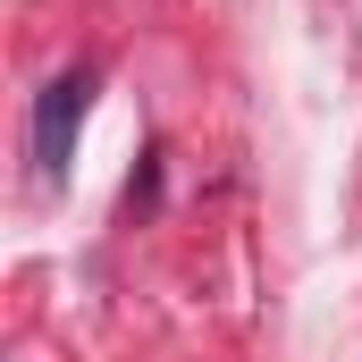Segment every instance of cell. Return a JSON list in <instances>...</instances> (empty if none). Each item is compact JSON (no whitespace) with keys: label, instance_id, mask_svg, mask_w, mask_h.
<instances>
[{"label":"cell","instance_id":"obj_1","mask_svg":"<svg viewBox=\"0 0 362 362\" xmlns=\"http://www.w3.org/2000/svg\"><path fill=\"white\" fill-rule=\"evenodd\" d=\"M85 110H93V68H59L51 85L34 93V185H42V194H59L68 169H76Z\"/></svg>","mask_w":362,"mask_h":362}]
</instances>
